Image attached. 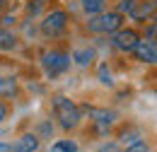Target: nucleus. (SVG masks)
Here are the masks:
<instances>
[{
  "instance_id": "412c9836",
  "label": "nucleus",
  "mask_w": 157,
  "mask_h": 152,
  "mask_svg": "<svg viewBox=\"0 0 157 152\" xmlns=\"http://www.w3.org/2000/svg\"><path fill=\"white\" fill-rule=\"evenodd\" d=\"M7 118V106H5V101H0V123Z\"/></svg>"
},
{
  "instance_id": "20e7f679",
  "label": "nucleus",
  "mask_w": 157,
  "mask_h": 152,
  "mask_svg": "<svg viewBox=\"0 0 157 152\" xmlns=\"http://www.w3.org/2000/svg\"><path fill=\"white\" fill-rule=\"evenodd\" d=\"M65 27H68V12L65 10H51L39 24L44 36H60L65 32Z\"/></svg>"
},
{
  "instance_id": "f03ea898",
  "label": "nucleus",
  "mask_w": 157,
  "mask_h": 152,
  "mask_svg": "<svg viewBox=\"0 0 157 152\" xmlns=\"http://www.w3.org/2000/svg\"><path fill=\"white\" fill-rule=\"evenodd\" d=\"M121 24H123V15L121 12H116V10H111V12L101 10L97 15H90L87 29L92 34H114V32L121 29Z\"/></svg>"
},
{
  "instance_id": "4be33fe9",
  "label": "nucleus",
  "mask_w": 157,
  "mask_h": 152,
  "mask_svg": "<svg viewBox=\"0 0 157 152\" xmlns=\"http://www.w3.org/2000/svg\"><path fill=\"white\" fill-rule=\"evenodd\" d=\"M41 133H44V135H51V133H53V126H51V123H44V126H41Z\"/></svg>"
},
{
  "instance_id": "39448f33",
  "label": "nucleus",
  "mask_w": 157,
  "mask_h": 152,
  "mask_svg": "<svg viewBox=\"0 0 157 152\" xmlns=\"http://www.w3.org/2000/svg\"><path fill=\"white\" fill-rule=\"evenodd\" d=\"M80 111L90 114V118H92V123H94V128H97V133H99V135H106V133H109V128L114 126V121H116V111H109V109L82 106Z\"/></svg>"
},
{
  "instance_id": "f3484780",
  "label": "nucleus",
  "mask_w": 157,
  "mask_h": 152,
  "mask_svg": "<svg viewBox=\"0 0 157 152\" xmlns=\"http://www.w3.org/2000/svg\"><path fill=\"white\" fill-rule=\"evenodd\" d=\"M121 152H150V145H147L145 140H138V142H133V145L123 147Z\"/></svg>"
},
{
  "instance_id": "a211bd4d",
  "label": "nucleus",
  "mask_w": 157,
  "mask_h": 152,
  "mask_svg": "<svg viewBox=\"0 0 157 152\" xmlns=\"http://www.w3.org/2000/svg\"><path fill=\"white\" fill-rule=\"evenodd\" d=\"M138 140H143V135L138 133V131H133V133H123V138H121V145L123 147H128V145H133V142H138Z\"/></svg>"
},
{
  "instance_id": "9d476101",
  "label": "nucleus",
  "mask_w": 157,
  "mask_h": 152,
  "mask_svg": "<svg viewBox=\"0 0 157 152\" xmlns=\"http://www.w3.org/2000/svg\"><path fill=\"white\" fill-rule=\"evenodd\" d=\"M70 60H73L75 65H80V68H87V65L94 60V48H75L73 56H70Z\"/></svg>"
},
{
  "instance_id": "423d86ee",
  "label": "nucleus",
  "mask_w": 157,
  "mask_h": 152,
  "mask_svg": "<svg viewBox=\"0 0 157 152\" xmlns=\"http://www.w3.org/2000/svg\"><path fill=\"white\" fill-rule=\"evenodd\" d=\"M138 41H140V36H138L136 29H118V32L111 34V46H114L116 51H123V53L133 51Z\"/></svg>"
},
{
  "instance_id": "6ab92c4d",
  "label": "nucleus",
  "mask_w": 157,
  "mask_h": 152,
  "mask_svg": "<svg viewBox=\"0 0 157 152\" xmlns=\"http://www.w3.org/2000/svg\"><path fill=\"white\" fill-rule=\"evenodd\" d=\"M133 5H136V0H121L116 12H121V15H128V12L133 10Z\"/></svg>"
},
{
  "instance_id": "ddd939ff",
  "label": "nucleus",
  "mask_w": 157,
  "mask_h": 152,
  "mask_svg": "<svg viewBox=\"0 0 157 152\" xmlns=\"http://www.w3.org/2000/svg\"><path fill=\"white\" fill-rule=\"evenodd\" d=\"M80 5H82V10H85L87 15H97V12L104 10L106 0H80Z\"/></svg>"
},
{
  "instance_id": "9b49d317",
  "label": "nucleus",
  "mask_w": 157,
  "mask_h": 152,
  "mask_svg": "<svg viewBox=\"0 0 157 152\" xmlns=\"http://www.w3.org/2000/svg\"><path fill=\"white\" fill-rule=\"evenodd\" d=\"M17 94V80L12 75H5L0 77V97L2 99H10V97Z\"/></svg>"
},
{
  "instance_id": "0eeeda50",
  "label": "nucleus",
  "mask_w": 157,
  "mask_h": 152,
  "mask_svg": "<svg viewBox=\"0 0 157 152\" xmlns=\"http://www.w3.org/2000/svg\"><path fill=\"white\" fill-rule=\"evenodd\" d=\"M133 56L140 60V63H147V65H155L157 63V46H155V41H138L136 44V48L131 51Z\"/></svg>"
},
{
  "instance_id": "f257e3e1",
  "label": "nucleus",
  "mask_w": 157,
  "mask_h": 152,
  "mask_svg": "<svg viewBox=\"0 0 157 152\" xmlns=\"http://www.w3.org/2000/svg\"><path fill=\"white\" fill-rule=\"evenodd\" d=\"M53 114H56L58 126L63 128V131H73V128H78L80 118H82L80 106L73 101V99H68V97H63V94L53 97Z\"/></svg>"
},
{
  "instance_id": "f8f14e48",
  "label": "nucleus",
  "mask_w": 157,
  "mask_h": 152,
  "mask_svg": "<svg viewBox=\"0 0 157 152\" xmlns=\"http://www.w3.org/2000/svg\"><path fill=\"white\" fill-rule=\"evenodd\" d=\"M15 46H17V36L7 27H0V51H12Z\"/></svg>"
},
{
  "instance_id": "4468645a",
  "label": "nucleus",
  "mask_w": 157,
  "mask_h": 152,
  "mask_svg": "<svg viewBox=\"0 0 157 152\" xmlns=\"http://www.w3.org/2000/svg\"><path fill=\"white\" fill-rule=\"evenodd\" d=\"M80 145L75 140H58V142H53L51 145V152H78Z\"/></svg>"
},
{
  "instance_id": "dca6fc26",
  "label": "nucleus",
  "mask_w": 157,
  "mask_h": 152,
  "mask_svg": "<svg viewBox=\"0 0 157 152\" xmlns=\"http://www.w3.org/2000/svg\"><path fill=\"white\" fill-rule=\"evenodd\" d=\"M99 80H101V85H114V80H111V73H109V65L106 63H101L99 65Z\"/></svg>"
},
{
  "instance_id": "aec40b11",
  "label": "nucleus",
  "mask_w": 157,
  "mask_h": 152,
  "mask_svg": "<svg viewBox=\"0 0 157 152\" xmlns=\"http://www.w3.org/2000/svg\"><path fill=\"white\" fill-rule=\"evenodd\" d=\"M99 152H121V150H118L116 142H106V145H101V147H99Z\"/></svg>"
},
{
  "instance_id": "7ed1b4c3",
  "label": "nucleus",
  "mask_w": 157,
  "mask_h": 152,
  "mask_svg": "<svg viewBox=\"0 0 157 152\" xmlns=\"http://www.w3.org/2000/svg\"><path fill=\"white\" fill-rule=\"evenodd\" d=\"M70 56L65 53V51H46L44 56H41V68H44V73H46V77H58V75H63L68 68H70Z\"/></svg>"
},
{
  "instance_id": "1a4fd4ad",
  "label": "nucleus",
  "mask_w": 157,
  "mask_h": 152,
  "mask_svg": "<svg viewBox=\"0 0 157 152\" xmlns=\"http://www.w3.org/2000/svg\"><path fill=\"white\" fill-rule=\"evenodd\" d=\"M128 15L136 19V22H145L147 17L152 19V15H155V0H136L133 10Z\"/></svg>"
},
{
  "instance_id": "6e6552de",
  "label": "nucleus",
  "mask_w": 157,
  "mask_h": 152,
  "mask_svg": "<svg viewBox=\"0 0 157 152\" xmlns=\"http://www.w3.org/2000/svg\"><path fill=\"white\" fill-rule=\"evenodd\" d=\"M41 145V138L36 133H24L20 135L12 145H7V150L10 152H36Z\"/></svg>"
},
{
  "instance_id": "2eb2a0df",
  "label": "nucleus",
  "mask_w": 157,
  "mask_h": 152,
  "mask_svg": "<svg viewBox=\"0 0 157 152\" xmlns=\"http://www.w3.org/2000/svg\"><path fill=\"white\" fill-rule=\"evenodd\" d=\"M46 2H48V0H29V5H27V15H29V17H36L41 10L46 7Z\"/></svg>"
}]
</instances>
